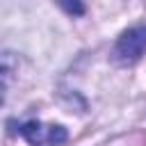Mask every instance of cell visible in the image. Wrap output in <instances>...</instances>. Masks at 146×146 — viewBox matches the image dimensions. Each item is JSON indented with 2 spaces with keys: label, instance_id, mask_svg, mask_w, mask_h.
<instances>
[{
  "label": "cell",
  "instance_id": "obj_1",
  "mask_svg": "<svg viewBox=\"0 0 146 146\" xmlns=\"http://www.w3.org/2000/svg\"><path fill=\"white\" fill-rule=\"evenodd\" d=\"M112 55L119 64H125V66L139 62L146 55V23L132 25L125 32H121V36L114 43Z\"/></svg>",
  "mask_w": 146,
  "mask_h": 146
},
{
  "label": "cell",
  "instance_id": "obj_3",
  "mask_svg": "<svg viewBox=\"0 0 146 146\" xmlns=\"http://www.w3.org/2000/svg\"><path fill=\"white\" fill-rule=\"evenodd\" d=\"M9 73H11L9 57H7L5 52H0V103L5 100V91H7V80H9Z\"/></svg>",
  "mask_w": 146,
  "mask_h": 146
},
{
  "label": "cell",
  "instance_id": "obj_4",
  "mask_svg": "<svg viewBox=\"0 0 146 146\" xmlns=\"http://www.w3.org/2000/svg\"><path fill=\"white\" fill-rule=\"evenodd\" d=\"M57 5H59L66 14H71V16H82V14H84L82 0H57Z\"/></svg>",
  "mask_w": 146,
  "mask_h": 146
},
{
  "label": "cell",
  "instance_id": "obj_2",
  "mask_svg": "<svg viewBox=\"0 0 146 146\" xmlns=\"http://www.w3.org/2000/svg\"><path fill=\"white\" fill-rule=\"evenodd\" d=\"M18 132L30 146H59L68 139V132L64 125L55 123H41V121H25L18 125Z\"/></svg>",
  "mask_w": 146,
  "mask_h": 146
}]
</instances>
